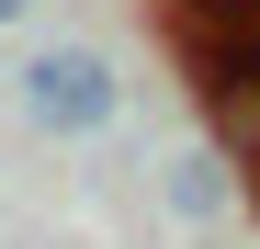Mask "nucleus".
<instances>
[{"label": "nucleus", "mask_w": 260, "mask_h": 249, "mask_svg": "<svg viewBox=\"0 0 260 249\" xmlns=\"http://www.w3.org/2000/svg\"><path fill=\"white\" fill-rule=\"evenodd\" d=\"M113 57H91V46H57V57H34L23 68V113L34 124H57V136H91V124H113Z\"/></svg>", "instance_id": "obj_1"}, {"label": "nucleus", "mask_w": 260, "mask_h": 249, "mask_svg": "<svg viewBox=\"0 0 260 249\" xmlns=\"http://www.w3.org/2000/svg\"><path fill=\"white\" fill-rule=\"evenodd\" d=\"M181 68H192V91L215 113V136H226V159L260 170V34H249V46H192Z\"/></svg>", "instance_id": "obj_2"}, {"label": "nucleus", "mask_w": 260, "mask_h": 249, "mask_svg": "<svg viewBox=\"0 0 260 249\" xmlns=\"http://www.w3.org/2000/svg\"><path fill=\"white\" fill-rule=\"evenodd\" d=\"M158 34H170V46H249V34H260V0H158Z\"/></svg>", "instance_id": "obj_3"}, {"label": "nucleus", "mask_w": 260, "mask_h": 249, "mask_svg": "<svg viewBox=\"0 0 260 249\" xmlns=\"http://www.w3.org/2000/svg\"><path fill=\"white\" fill-rule=\"evenodd\" d=\"M170 193H181L192 215H215V204H226V181H215V159H181V170H170Z\"/></svg>", "instance_id": "obj_4"}, {"label": "nucleus", "mask_w": 260, "mask_h": 249, "mask_svg": "<svg viewBox=\"0 0 260 249\" xmlns=\"http://www.w3.org/2000/svg\"><path fill=\"white\" fill-rule=\"evenodd\" d=\"M0 23H23V0H0Z\"/></svg>", "instance_id": "obj_5"}]
</instances>
